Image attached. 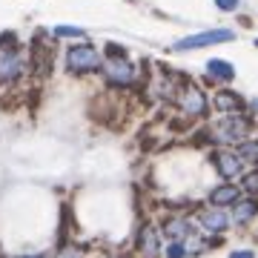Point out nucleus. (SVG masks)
<instances>
[{"label": "nucleus", "instance_id": "nucleus-10", "mask_svg": "<svg viewBox=\"0 0 258 258\" xmlns=\"http://www.w3.org/2000/svg\"><path fill=\"white\" fill-rule=\"evenodd\" d=\"M258 215V198H238V201L232 204V215L230 221L235 224H247L249 218H255Z\"/></svg>", "mask_w": 258, "mask_h": 258}, {"label": "nucleus", "instance_id": "nucleus-8", "mask_svg": "<svg viewBox=\"0 0 258 258\" xmlns=\"http://www.w3.org/2000/svg\"><path fill=\"white\" fill-rule=\"evenodd\" d=\"M198 224H201L204 232H224L227 227H230V218H227V212L221 210V207H207V210L198 212Z\"/></svg>", "mask_w": 258, "mask_h": 258}, {"label": "nucleus", "instance_id": "nucleus-16", "mask_svg": "<svg viewBox=\"0 0 258 258\" xmlns=\"http://www.w3.org/2000/svg\"><path fill=\"white\" fill-rule=\"evenodd\" d=\"M241 186H244L249 195H258V169L247 172V175H244V181H241Z\"/></svg>", "mask_w": 258, "mask_h": 258}, {"label": "nucleus", "instance_id": "nucleus-22", "mask_svg": "<svg viewBox=\"0 0 258 258\" xmlns=\"http://www.w3.org/2000/svg\"><path fill=\"white\" fill-rule=\"evenodd\" d=\"M23 258H46V255H23Z\"/></svg>", "mask_w": 258, "mask_h": 258}, {"label": "nucleus", "instance_id": "nucleus-15", "mask_svg": "<svg viewBox=\"0 0 258 258\" xmlns=\"http://www.w3.org/2000/svg\"><path fill=\"white\" fill-rule=\"evenodd\" d=\"M235 152L241 155L244 164H258V141H244V144H238Z\"/></svg>", "mask_w": 258, "mask_h": 258}, {"label": "nucleus", "instance_id": "nucleus-11", "mask_svg": "<svg viewBox=\"0 0 258 258\" xmlns=\"http://www.w3.org/2000/svg\"><path fill=\"white\" fill-rule=\"evenodd\" d=\"M238 198H241V192H238L235 184H221V186H215V189L210 192L212 207H230V204H235Z\"/></svg>", "mask_w": 258, "mask_h": 258}, {"label": "nucleus", "instance_id": "nucleus-3", "mask_svg": "<svg viewBox=\"0 0 258 258\" xmlns=\"http://www.w3.org/2000/svg\"><path fill=\"white\" fill-rule=\"evenodd\" d=\"M23 75V57L18 52L15 37H0V86H9Z\"/></svg>", "mask_w": 258, "mask_h": 258}, {"label": "nucleus", "instance_id": "nucleus-7", "mask_svg": "<svg viewBox=\"0 0 258 258\" xmlns=\"http://www.w3.org/2000/svg\"><path fill=\"white\" fill-rule=\"evenodd\" d=\"M212 164H215V169H218V175L227 178V181H232V178L241 175L244 161H241V155L235 152V149H218V152H212Z\"/></svg>", "mask_w": 258, "mask_h": 258}, {"label": "nucleus", "instance_id": "nucleus-4", "mask_svg": "<svg viewBox=\"0 0 258 258\" xmlns=\"http://www.w3.org/2000/svg\"><path fill=\"white\" fill-rule=\"evenodd\" d=\"M103 60H101V52L92 46V43H81V46H69L66 52V69L75 75H83V72H95L101 69Z\"/></svg>", "mask_w": 258, "mask_h": 258}, {"label": "nucleus", "instance_id": "nucleus-1", "mask_svg": "<svg viewBox=\"0 0 258 258\" xmlns=\"http://www.w3.org/2000/svg\"><path fill=\"white\" fill-rule=\"evenodd\" d=\"M247 135H249V120L244 118V115H235V112L218 118L210 126V138L215 141V144H224V147H230V144H244Z\"/></svg>", "mask_w": 258, "mask_h": 258}, {"label": "nucleus", "instance_id": "nucleus-13", "mask_svg": "<svg viewBox=\"0 0 258 258\" xmlns=\"http://www.w3.org/2000/svg\"><path fill=\"white\" fill-rule=\"evenodd\" d=\"M212 106L218 112H224V115H230V112L241 109V98L235 92H230V89H221V92H215V98H212Z\"/></svg>", "mask_w": 258, "mask_h": 258}, {"label": "nucleus", "instance_id": "nucleus-2", "mask_svg": "<svg viewBox=\"0 0 258 258\" xmlns=\"http://www.w3.org/2000/svg\"><path fill=\"white\" fill-rule=\"evenodd\" d=\"M103 78L112 83V86H129V83L138 78V69L126 60V52L115 43H109V57L103 63Z\"/></svg>", "mask_w": 258, "mask_h": 258}, {"label": "nucleus", "instance_id": "nucleus-5", "mask_svg": "<svg viewBox=\"0 0 258 258\" xmlns=\"http://www.w3.org/2000/svg\"><path fill=\"white\" fill-rule=\"evenodd\" d=\"M175 103H178V109L184 115H189V118H204L207 115V98H204V92L195 83H181L178 86Z\"/></svg>", "mask_w": 258, "mask_h": 258}, {"label": "nucleus", "instance_id": "nucleus-19", "mask_svg": "<svg viewBox=\"0 0 258 258\" xmlns=\"http://www.w3.org/2000/svg\"><path fill=\"white\" fill-rule=\"evenodd\" d=\"M238 3L241 0H215V6H218L221 12H235L238 9Z\"/></svg>", "mask_w": 258, "mask_h": 258}, {"label": "nucleus", "instance_id": "nucleus-21", "mask_svg": "<svg viewBox=\"0 0 258 258\" xmlns=\"http://www.w3.org/2000/svg\"><path fill=\"white\" fill-rule=\"evenodd\" d=\"M230 258H255V252H252V249H238V252H232Z\"/></svg>", "mask_w": 258, "mask_h": 258}, {"label": "nucleus", "instance_id": "nucleus-20", "mask_svg": "<svg viewBox=\"0 0 258 258\" xmlns=\"http://www.w3.org/2000/svg\"><path fill=\"white\" fill-rule=\"evenodd\" d=\"M57 258H81V252H78L75 247H66V249H60V255Z\"/></svg>", "mask_w": 258, "mask_h": 258}, {"label": "nucleus", "instance_id": "nucleus-9", "mask_svg": "<svg viewBox=\"0 0 258 258\" xmlns=\"http://www.w3.org/2000/svg\"><path fill=\"white\" fill-rule=\"evenodd\" d=\"M138 249L144 258H158L161 255V238H158V230L152 224H147L138 235Z\"/></svg>", "mask_w": 258, "mask_h": 258}, {"label": "nucleus", "instance_id": "nucleus-14", "mask_svg": "<svg viewBox=\"0 0 258 258\" xmlns=\"http://www.w3.org/2000/svg\"><path fill=\"white\" fill-rule=\"evenodd\" d=\"M164 232L172 241H186L189 235H192V227H189V221H184V218H166Z\"/></svg>", "mask_w": 258, "mask_h": 258}, {"label": "nucleus", "instance_id": "nucleus-12", "mask_svg": "<svg viewBox=\"0 0 258 258\" xmlns=\"http://www.w3.org/2000/svg\"><path fill=\"white\" fill-rule=\"evenodd\" d=\"M207 78H210V81L230 83L232 78H235V66L227 63V60H221V57H215V60H210V63H207Z\"/></svg>", "mask_w": 258, "mask_h": 258}, {"label": "nucleus", "instance_id": "nucleus-6", "mask_svg": "<svg viewBox=\"0 0 258 258\" xmlns=\"http://www.w3.org/2000/svg\"><path fill=\"white\" fill-rule=\"evenodd\" d=\"M232 37H235V32H230V29H212V32H201V35H189V37H184V40H178L175 49L178 52L204 49V46H215V43H227Z\"/></svg>", "mask_w": 258, "mask_h": 258}, {"label": "nucleus", "instance_id": "nucleus-18", "mask_svg": "<svg viewBox=\"0 0 258 258\" xmlns=\"http://www.w3.org/2000/svg\"><path fill=\"white\" fill-rule=\"evenodd\" d=\"M55 35L57 37H83V29H78V26H57Z\"/></svg>", "mask_w": 258, "mask_h": 258}, {"label": "nucleus", "instance_id": "nucleus-17", "mask_svg": "<svg viewBox=\"0 0 258 258\" xmlns=\"http://www.w3.org/2000/svg\"><path fill=\"white\" fill-rule=\"evenodd\" d=\"M164 255H166V258H184V255H189V252H186L184 241H172V244L164 249Z\"/></svg>", "mask_w": 258, "mask_h": 258}, {"label": "nucleus", "instance_id": "nucleus-23", "mask_svg": "<svg viewBox=\"0 0 258 258\" xmlns=\"http://www.w3.org/2000/svg\"><path fill=\"white\" fill-rule=\"evenodd\" d=\"M255 46H258V40H255Z\"/></svg>", "mask_w": 258, "mask_h": 258}]
</instances>
